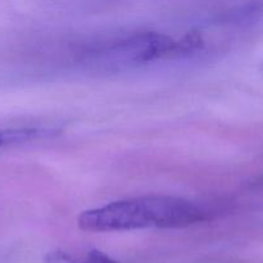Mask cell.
I'll use <instances>...</instances> for the list:
<instances>
[{
    "instance_id": "cell-1",
    "label": "cell",
    "mask_w": 263,
    "mask_h": 263,
    "mask_svg": "<svg viewBox=\"0 0 263 263\" xmlns=\"http://www.w3.org/2000/svg\"><path fill=\"white\" fill-rule=\"evenodd\" d=\"M205 212L194 203L176 197L130 198L85 211L79 228L89 233H112L138 229H176L200 222Z\"/></svg>"
},
{
    "instance_id": "cell-2",
    "label": "cell",
    "mask_w": 263,
    "mask_h": 263,
    "mask_svg": "<svg viewBox=\"0 0 263 263\" xmlns=\"http://www.w3.org/2000/svg\"><path fill=\"white\" fill-rule=\"evenodd\" d=\"M55 133L53 128H5L0 130V151L9 146L20 145V144L28 143V141L37 140V139L51 136Z\"/></svg>"
},
{
    "instance_id": "cell-3",
    "label": "cell",
    "mask_w": 263,
    "mask_h": 263,
    "mask_svg": "<svg viewBox=\"0 0 263 263\" xmlns=\"http://www.w3.org/2000/svg\"><path fill=\"white\" fill-rule=\"evenodd\" d=\"M44 263H85V262L73 258V257L69 256V254L66 253V252L54 251L45 257V261H44Z\"/></svg>"
},
{
    "instance_id": "cell-4",
    "label": "cell",
    "mask_w": 263,
    "mask_h": 263,
    "mask_svg": "<svg viewBox=\"0 0 263 263\" xmlns=\"http://www.w3.org/2000/svg\"><path fill=\"white\" fill-rule=\"evenodd\" d=\"M84 262L85 263H118L116 262L115 259L110 258V257H108L105 253H103V252L97 251V249L89 252V254H87L86 259H85Z\"/></svg>"
}]
</instances>
